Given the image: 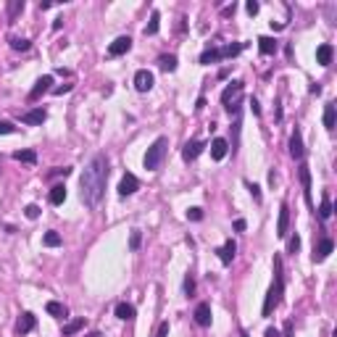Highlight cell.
<instances>
[{
	"label": "cell",
	"mask_w": 337,
	"mask_h": 337,
	"mask_svg": "<svg viewBox=\"0 0 337 337\" xmlns=\"http://www.w3.org/2000/svg\"><path fill=\"white\" fill-rule=\"evenodd\" d=\"M245 11H248V13H250V16H256V13H258V11H261V6H258V3H256V0H248V3H245Z\"/></svg>",
	"instance_id": "obj_42"
},
{
	"label": "cell",
	"mask_w": 337,
	"mask_h": 337,
	"mask_svg": "<svg viewBox=\"0 0 337 337\" xmlns=\"http://www.w3.org/2000/svg\"><path fill=\"white\" fill-rule=\"evenodd\" d=\"M153 337H168V321H161L158 324V329H156V334Z\"/></svg>",
	"instance_id": "obj_43"
},
{
	"label": "cell",
	"mask_w": 337,
	"mask_h": 337,
	"mask_svg": "<svg viewBox=\"0 0 337 337\" xmlns=\"http://www.w3.org/2000/svg\"><path fill=\"white\" fill-rule=\"evenodd\" d=\"M153 85H156V79H153V74L148 69H140L134 74V87L137 93H148V90H153Z\"/></svg>",
	"instance_id": "obj_6"
},
{
	"label": "cell",
	"mask_w": 337,
	"mask_h": 337,
	"mask_svg": "<svg viewBox=\"0 0 337 337\" xmlns=\"http://www.w3.org/2000/svg\"><path fill=\"white\" fill-rule=\"evenodd\" d=\"M85 327V319H74V321H69V324L64 327V337H69V334H76Z\"/></svg>",
	"instance_id": "obj_32"
},
{
	"label": "cell",
	"mask_w": 337,
	"mask_h": 337,
	"mask_svg": "<svg viewBox=\"0 0 337 337\" xmlns=\"http://www.w3.org/2000/svg\"><path fill=\"white\" fill-rule=\"evenodd\" d=\"M332 55H334V50H332L329 42H324V45H319V48H316V61H319L321 66H329L332 64Z\"/></svg>",
	"instance_id": "obj_18"
},
{
	"label": "cell",
	"mask_w": 337,
	"mask_h": 337,
	"mask_svg": "<svg viewBox=\"0 0 337 337\" xmlns=\"http://www.w3.org/2000/svg\"><path fill=\"white\" fill-rule=\"evenodd\" d=\"M242 82H229V87L224 90V93H221V105H224V108H229V105H232L235 100H240V95H242Z\"/></svg>",
	"instance_id": "obj_5"
},
{
	"label": "cell",
	"mask_w": 337,
	"mask_h": 337,
	"mask_svg": "<svg viewBox=\"0 0 337 337\" xmlns=\"http://www.w3.org/2000/svg\"><path fill=\"white\" fill-rule=\"evenodd\" d=\"M134 305L132 303H119L116 305V319H121V321H132L134 319Z\"/></svg>",
	"instance_id": "obj_21"
},
{
	"label": "cell",
	"mask_w": 337,
	"mask_h": 337,
	"mask_svg": "<svg viewBox=\"0 0 337 337\" xmlns=\"http://www.w3.org/2000/svg\"><path fill=\"white\" fill-rule=\"evenodd\" d=\"M282 293H285V271H282V258L274 256V282L266 293V300H264V316H271L274 308L282 303Z\"/></svg>",
	"instance_id": "obj_2"
},
{
	"label": "cell",
	"mask_w": 337,
	"mask_h": 337,
	"mask_svg": "<svg viewBox=\"0 0 337 337\" xmlns=\"http://www.w3.org/2000/svg\"><path fill=\"white\" fill-rule=\"evenodd\" d=\"M334 119H337V116H334V105L327 103V105H324V127H327L329 132L334 129Z\"/></svg>",
	"instance_id": "obj_29"
},
{
	"label": "cell",
	"mask_w": 337,
	"mask_h": 337,
	"mask_svg": "<svg viewBox=\"0 0 337 337\" xmlns=\"http://www.w3.org/2000/svg\"><path fill=\"white\" fill-rule=\"evenodd\" d=\"M137 187H140V182H137V177L127 172L124 177H121V182H119V195H121V198L134 195V192H137Z\"/></svg>",
	"instance_id": "obj_7"
},
{
	"label": "cell",
	"mask_w": 337,
	"mask_h": 337,
	"mask_svg": "<svg viewBox=\"0 0 337 337\" xmlns=\"http://www.w3.org/2000/svg\"><path fill=\"white\" fill-rule=\"evenodd\" d=\"M266 337H279V332H277V329L271 327V329H266Z\"/></svg>",
	"instance_id": "obj_50"
},
{
	"label": "cell",
	"mask_w": 337,
	"mask_h": 337,
	"mask_svg": "<svg viewBox=\"0 0 337 337\" xmlns=\"http://www.w3.org/2000/svg\"><path fill=\"white\" fill-rule=\"evenodd\" d=\"M245 185H248V190H250V195H253V201H256V203H261V187L253 185V182H245Z\"/></svg>",
	"instance_id": "obj_37"
},
{
	"label": "cell",
	"mask_w": 337,
	"mask_h": 337,
	"mask_svg": "<svg viewBox=\"0 0 337 337\" xmlns=\"http://www.w3.org/2000/svg\"><path fill=\"white\" fill-rule=\"evenodd\" d=\"M69 90H71V85H64V87H55L53 93H55V95H64V93H69Z\"/></svg>",
	"instance_id": "obj_46"
},
{
	"label": "cell",
	"mask_w": 337,
	"mask_h": 337,
	"mask_svg": "<svg viewBox=\"0 0 337 337\" xmlns=\"http://www.w3.org/2000/svg\"><path fill=\"white\" fill-rule=\"evenodd\" d=\"M24 213H26V219H37V216H40V206H35V203H32V206H26Z\"/></svg>",
	"instance_id": "obj_40"
},
{
	"label": "cell",
	"mask_w": 337,
	"mask_h": 337,
	"mask_svg": "<svg viewBox=\"0 0 337 337\" xmlns=\"http://www.w3.org/2000/svg\"><path fill=\"white\" fill-rule=\"evenodd\" d=\"M242 48H245L242 42H235V45H224V48H219V53H221V58H235Z\"/></svg>",
	"instance_id": "obj_26"
},
{
	"label": "cell",
	"mask_w": 337,
	"mask_h": 337,
	"mask_svg": "<svg viewBox=\"0 0 337 337\" xmlns=\"http://www.w3.org/2000/svg\"><path fill=\"white\" fill-rule=\"evenodd\" d=\"M300 182H303V192H305V203H308L314 208V198H311V172L308 166L300 163Z\"/></svg>",
	"instance_id": "obj_14"
},
{
	"label": "cell",
	"mask_w": 337,
	"mask_h": 337,
	"mask_svg": "<svg viewBox=\"0 0 337 337\" xmlns=\"http://www.w3.org/2000/svg\"><path fill=\"white\" fill-rule=\"evenodd\" d=\"M158 66H161L163 71H174V69H177V55H161V58H158Z\"/></svg>",
	"instance_id": "obj_31"
},
{
	"label": "cell",
	"mask_w": 337,
	"mask_h": 337,
	"mask_svg": "<svg viewBox=\"0 0 337 337\" xmlns=\"http://www.w3.org/2000/svg\"><path fill=\"white\" fill-rule=\"evenodd\" d=\"M216 61H221V53H219V48H208V50H203V55H201V64H216Z\"/></svg>",
	"instance_id": "obj_28"
},
{
	"label": "cell",
	"mask_w": 337,
	"mask_h": 337,
	"mask_svg": "<svg viewBox=\"0 0 337 337\" xmlns=\"http://www.w3.org/2000/svg\"><path fill=\"white\" fill-rule=\"evenodd\" d=\"M240 337H248V332H242V334H240Z\"/></svg>",
	"instance_id": "obj_52"
},
{
	"label": "cell",
	"mask_w": 337,
	"mask_h": 337,
	"mask_svg": "<svg viewBox=\"0 0 337 337\" xmlns=\"http://www.w3.org/2000/svg\"><path fill=\"white\" fill-rule=\"evenodd\" d=\"M203 148H206V143H201V140H192V143H187L185 148H182V158H185L187 163L190 161H195L198 156L203 153Z\"/></svg>",
	"instance_id": "obj_11"
},
{
	"label": "cell",
	"mask_w": 337,
	"mask_h": 337,
	"mask_svg": "<svg viewBox=\"0 0 337 337\" xmlns=\"http://www.w3.org/2000/svg\"><path fill=\"white\" fill-rule=\"evenodd\" d=\"M277 40L274 37H258V50H261L264 55H271V53H277Z\"/></svg>",
	"instance_id": "obj_22"
},
{
	"label": "cell",
	"mask_w": 337,
	"mask_h": 337,
	"mask_svg": "<svg viewBox=\"0 0 337 337\" xmlns=\"http://www.w3.org/2000/svg\"><path fill=\"white\" fill-rule=\"evenodd\" d=\"M287 250L293 253V256L300 250V237H298V235H293V237H290V242H287Z\"/></svg>",
	"instance_id": "obj_36"
},
{
	"label": "cell",
	"mask_w": 337,
	"mask_h": 337,
	"mask_svg": "<svg viewBox=\"0 0 337 337\" xmlns=\"http://www.w3.org/2000/svg\"><path fill=\"white\" fill-rule=\"evenodd\" d=\"M195 321H198L201 327H211V305H208V303H201V305L195 308Z\"/></svg>",
	"instance_id": "obj_19"
},
{
	"label": "cell",
	"mask_w": 337,
	"mask_h": 337,
	"mask_svg": "<svg viewBox=\"0 0 337 337\" xmlns=\"http://www.w3.org/2000/svg\"><path fill=\"white\" fill-rule=\"evenodd\" d=\"M69 174H71V166H55V168H50L48 177H69Z\"/></svg>",
	"instance_id": "obj_35"
},
{
	"label": "cell",
	"mask_w": 337,
	"mask_h": 337,
	"mask_svg": "<svg viewBox=\"0 0 337 337\" xmlns=\"http://www.w3.org/2000/svg\"><path fill=\"white\" fill-rule=\"evenodd\" d=\"M45 311H48L50 316H55V319H66L69 316V308L64 303H58V300H50L48 305H45Z\"/></svg>",
	"instance_id": "obj_20"
},
{
	"label": "cell",
	"mask_w": 337,
	"mask_h": 337,
	"mask_svg": "<svg viewBox=\"0 0 337 337\" xmlns=\"http://www.w3.org/2000/svg\"><path fill=\"white\" fill-rule=\"evenodd\" d=\"M11 48H13V50L26 53L29 48H32V42H29V40H21V37H11Z\"/></svg>",
	"instance_id": "obj_33"
},
{
	"label": "cell",
	"mask_w": 337,
	"mask_h": 337,
	"mask_svg": "<svg viewBox=\"0 0 337 337\" xmlns=\"http://www.w3.org/2000/svg\"><path fill=\"white\" fill-rule=\"evenodd\" d=\"M287 227H290V206H279V221H277V237H287Z\"/></svg>",
	"instance_id": "obj_15"
},
{
	"label": "cell",
	"mask_w": 337,
	"mask_h": 337,
	"mask_svg": "<svg viewBox=\"0 0 337 337\" xmlns=\"http://www.w3.org/2000/svg\"><path fill=\"white\" fill-rule=\"evenodd\" d=\"M64 201H66V187L64 185H53L50 187V203L53 206H61Z\"/></svg>",
	"instance_id": "obj_24"
},
{
	"label": "cell",
	"mask_w": 337,
	"mask_h": 337,
	"mask_svg": "<svg viewBox=\"0 0 337 337\" xmlns=\"http://www.w3.org/2000/svg\"><path fill=\"white\" fill-rule=\"evenodd\" d=\"M35 327H37V319H35V314H29V311H26V314H21V316H19V321H16V332H19V334L32 332Z\"/></svg>",
	"instance_id": "obj_13"
},
{
	"label": "cell",
	"mask_w": 337,
	"mask_h": 337,
	"mask_svg": "<svg viewBox=\"0 0 337 337\" xmlns=\"http://www.w3.org/2000/svg\"><path fill=\"white\" fill-rule=\"evenodd\" d=\"M158 21H161V13L153 11V13H150V21H148V26H145V35H156V32H158Z\"/></svg>",
	"instance_id": "obj_30"
},
{
	"label": "cell",
	"mask_w": 337,
	"mask_h": 337,
	"mask_svg": "<svg viewBox=\"0 0 337 337\" xmlns=\"http://www.w3.org/2000/svg\"><path fill=\"white\" fill-rule=\"evenodd\" d=\"M285 337H293V321H287V324H285Z\"/></svg>",
	"instance_id": "obj_48"
},
{
	"label": "cell",
	"mask_w": 337,
	"mask_h": 337,
	"mask_svg": "<svg viewBox=\"0 0 337 337\" xmlns=\"http://www.w3.org/2000/svg\"><path fill=\"white\" fill-rule=\"evenodd\" d=\"M216 253H219V261H221L224 266H229V264L235 261V253H237V245H235V240H227V242L221 245V248H219Z\"/></svg>",
	"instance_id": "obj_10"
},
{
	"label": "cell",
	"mask_w": 337,
	"mask_h": 337,
	"mask_svg": "<svg viewBox=\"0 0 337 337\" xmlns=\"http://www.w3.org/2000/svg\"><path fill=\"white\" fill-rule=\"evenodd\" d=\"M140 242H143V235L134 229V232H132V237H129V248H132V250H137V248H140Z\"/></svg>",
	"instance_id": "obj_38"
},
{
	"label": "cell",
	"mask_w": 337,
	"mask_h": 337,
	"mask_svg": "<svg viewBox=\"0 0 337 337\" xmlns=\"http://www.w3.org/2000/svg\"><path fill=\"white\" fill-rule=\"evenodd\" d=\"M45 119H48V114H45V108H35V111H26V114L21 116V121H24V124H29V127H37V124H42Z\"/></svg>",
	"instance_id": "obj_17"
},
{
	"label": "cell",
	"mask_w": 337,
	"mask_h": 337,
	"mask_svg": "<svg viewBox=\"0 0 337 337\" xmlns=\"http://www.w3.org/2000/svg\"><path fill=\"white\" fill-rule=\"evenodd\" d=\"M105 182H108V158L103 156V153H98V156H93V161H90L85 166V172L79 177V192H82V201L87 208H95L103 195H105Z\"/></svg>",
	"instance_id": "obj_1"
},
{
	"label": "cell",
	"mask_w": 337,
	"mask_h": 337,
	"mask_svg": "<svg viewBox=\"0 0 337 337\" xmlns=\"http://www.w3.org/2000/svg\"><path fill=\"white\" fill-rule=\"evenodd\" d=\"M290 156L295 161H303V134H300L298 127H295L293 134H290Z\"/></svg>",
	"instance_id": "obj_9"
},
{
	"label": "cell",
	"mask_w": 337,
	"mask_h": 337,
	"mask_svg": "<svg viewBox=\"0 0 337 337\" xmlns=\"http://www.w3.org/2000/svg\"><path fill=\"white\" fill-rule=\"evenodd\" d=\"M129 48H132V37H129V35H121V37H116V40L108 45V55H111V58H119V55L129 53Z\"/></svg>",
	"instance_id": "obj_4"
},
{
	"label": "cell",
	"mask_w": 337,
	"mask_h": 337,
	"mask_svg": "<svg viewBox=\"0 0 337 337\" xmlns=\"http://www.w3.org/2000/svg\"><path fill=\"white\" fill-rule=\"evenodd\" d=\"M13 132H16V127L11 121H0V134H13Z\"/></svg>",
	"instance_id": "obj_41"
},
{
	"label": "cell",
	"mask_w": 337,
	"mask_h": 337,
	"mask_svg": "<svg viewBox=\"0 0 337 337\" xmlns=\"http://www.w3.org/2000/svg\"><path fill=\"white\" fill-rule=\"evenodd\" d=\"M87 337H100V332H90Z\"/></svg>",
	"instance_id": "obj_51"
},
{
	"label": "cell",
	"mask_w": 337,
	"mask_h": 337,
	"mask_svg": "<svg viewBox=\"0 0 337 337\" xmlns=\"http://www.w3.org/2000/svg\"><path fill=\"white\" fill-rule=\"evenodd\" d=\"M13 161H21V163H35V161H37V153H35V150H16V153H13Z\"/></svg>",
	"instance_id": "obj_25"
},
{
	"label": "cell",
	"mask_w": 337,
	"mask_h": 337,
	"mask_svg": "<svg viewBox=\"0 0 337 337\" xmlns=\"http://www.w3.org/2000/svg\"><path fill=\"white\" fill-rule=\"evenodd\" d=\"M332 216V201H329V192L321 195V206H319V219L321 221H327Z\"/></svg>",
	"instance_id": "obj_23"
},
{
	"label": "cell",
	"mask_w": 337,
	"mask_h": 337,
	"mask_svg": "<svg viewBox=\"0 0 337 337\" xmlns=\"http://www.w3.org/2000/svg\"><path fill=\"white\" fill-rule=\"evenodd\" d=\"M24 11V0H11L8 3V21H16V16Z\"/></svg>",
	"instance_id": "obj_27"
},
{
	"label": "cell",
	"mask_w": 337,
	"mask_h": 337,
	"mask_svg": "<svg viewBox=\"0 0 337 337\" xmlns=\"http://www.w3.org/2000/svg\"><path fill=\"white\" fill-rule=\"evenodd\" d=\"M42 242L48 245V248H58V245H61V235H58V232H53V229H50V232H45Z\"/></svg>",
	"instance_id": "obj_34"
},
{
	"label": "cell",
	"mask_w": 337,
	"mask_h": 337,
	"mask_svg": "<svg viewBox=\"0 0 337 337\" xmlns=\"http://www.w3.org/2000/svg\"><path fill=\"white\" fill-rule=\"evenodd\" d=\"M53 3H50V0H40V11H48Z\"/></svg>",
	"instance_id": "obj_49"
},
{
	"label": "cell",
	"mask_w": 337,
	"mask_h": 337,
	"mask_svg": "<svg viewBox=\"0 0 337 337\" xmlns=\"http://www.w3.org/2000/svg\"><path fill=\"white\" fill-rule=\"evenodd\" d=\"M334 250V242L329 240V237H324V240H321L319 242V248L314 250V261L316 264H321V261H327V258H329V253Z\"/></svg>",
	"instance_id": "obj_12"
},
{
	"label": "cell",
	"mask_w": 337,
	"mask_h": 337,
	"mask_svg": "<svg viewBox=\"0 0 337 337\" xmlns=\"http://www.w3.org/2000/svg\"><path fill=\"white\" fill-rule=\"evenodd\" d=\"M245 227H248V224H245V219H237V221H235V229H237V232H245Z\"/></svg>",
	"instance_id": "obj_47"
},
{
	"label": "cell",
	"mask_w": 337,
	"mask_h": 337,
	"mask_svg": "<svg viewBox=\"0 0 337 337\" xmlns=\"http://www.w3.org/2000/svg\"><path fill=\"white\" fill-rule=\"evenodd\" d=\"M248 105H250V111H253L256 116L261 114V105H258V100H256V98H250V100H248Z\"/></svg>",
	"instance_id": "obj_45"
},
{
	"label": "cell",
	"mask_w": 337,
	"mask_h": 337,
	"mask_svg": "<svg viewBox=\"0 0 337 337\" xmlns=\"http://www.w3.org/2000/svg\"><path fill=\"white\" fill-rule=\"evenodd\" d=\"M185 293H187V295H192V293H195V279L190 277V274H187V279H185Z\"/></svg>",
	"instance_id": "obj_44"
},
{
	"label": "cell",
	"mask_w": 337,
	"mask_h": 337,
	"mask_svg": "<svg viewBox=\"0 0 337 337\" xmlns=\"http://www.w3.org/2000/svg\"><path fill=\"white\" fill-rule=\"evenodd\" d=\"M187 219H190V221H201V219H203V208H190V211H187Z\"/></svg>",
	"instance_id": "obj_39"
},
{
	"label": "cell",
	"mask_w": 337,
	"mask_h": 337,
	"mask_svg": "<svg viewBox=\"0 0 337 337\" xmlns=\"http://www.w3.org/2000/svg\"><path fill=\"white\" fill-rule=\"evenodd\" d=\"M227 153H229L227 140H224V137H216V140L211 143V158H213V161H221V158L227 156Z\"/></svg>",
	"instance_id": "obj_16"
},
{
	"label": "cell",
	"mask_w": 337,
	"mask_h": 337,
	"mask_svg": "<svg viewBox=\"0 0 337 337\" xmlns=\"http://www.w3.org/2000/svg\"><path fill=\"white\" fill-rule=\"evenodd\" d=\"M166 148H168V140H166V137H156V140H153V145L148 148L145 158H143V163H145L148 172H158V166H161V161H163V156H166Z\"/></svg>",
	"instance_id": "obj_3"
},
{
	"label": "cell",
	"mask_w": 337,
	"mask_h": 337,
	"mask_svg": "<svg viewBox=\"0 0 337 337\" xmlns=\"http://www.w3.org/2000/svg\"><path fill=\"white\" fill-rule=\"evenodd\" d=\"M50 85H53V76H50V74L40 76V79L35 82V87H32V93H29V100H40V98L50 90Z\"/></svg>",
	"instance_id": "obj_8"
}]
</instances>
